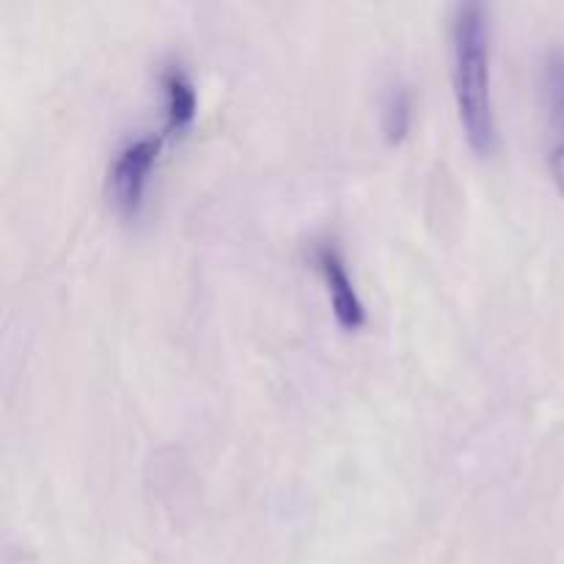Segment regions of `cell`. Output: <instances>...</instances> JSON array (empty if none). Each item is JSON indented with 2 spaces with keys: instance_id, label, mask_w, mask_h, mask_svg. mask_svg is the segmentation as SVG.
Masks as SVG:
<instances>
[{
  "instance_id": "cell-1",
  "label": "cell",
  "mask_w": 564,
  "mask_h": 564,
  "mask_svg": "<svg viewBox=\"0 0 564 564\" xmlns=\"http://www.w3.org/2000/svg\"><path fill=\"white\" fill-rule=\"evenodd\" d=\"M494 25L482 3H460L452 17V86L463 135L479 158L499 147L494 108Z\"/></svg>"
},
{
  "instance_id": "cell-4",
  "label": "cell",
  "mask_w": 564,
  "mask_h": 564,
  "mask_svg": "<svg viewBox=\"0 0 564 564\" xmlns=\"http://www.w3.org/2000/svg\"><path fill=\"white\" fill-rule=\"evenodd\" d=\"M540 94L549 127V169L556 191L564 196V50H556L545 61Z\"/></svg>"
},
{
  "instance_id": "cell-3",
  "label": "cell",
  "mask_w": 564,
  "mask_h": 564,
  "mask_svg": "<svg viewBox=\"0 0 564 564\" xmlns=\"http://www.w3.org/2000/svg\"><path fill=\"white\" fill-rule=\"evenodd\" d=\"M314 268L319 270L325 286H328L336 323L345 330L364 328V323H367V308H364V301L358 297L356 284H352L350 273H347V264L341 259L339 248L330 246V242L314 246Z\"/></svg>"
},
{
  "instance_id": "cell-5",
  "label": "cell",
  "mask_w": 564,
  "mask_h": 564,
  "mask_svg": "<svg viewBox=\"0 0 564 564\" xmlns=\"http://www.w3.org/2000/svg\"><path fill=\"white\" fill-rule=\"evenodd\" d=\"M160 88H163V110H165V127L163 135H185L191 130L193 119L198 110L196 86H193L191 75L182 69L180 64H169L160 72Z\"/></svg>"
},
{
  "instance_id": "cell-6",
  "label": "cell",
  "mask_w": 564,
  "mask_h": 564,
  "mask_svg": "<svg viewBox=\"0 0 564 564\" xmlns=\"http://www.w3.org/2000/svg\"><path fill=\"white\" fill-rule=\"evenodd\" d=\"M411 119H413V105H411V94H408V88L405 86L391 88V94L386 97V105H383L386 141L400 143L402 138L408 135V130H411Z\"/></svg>"
},
{
  "instance_id": "cell-2",
  "label": "cell",
  "mask_w": 564,
  "mask_h": 564,
  "mask_svg": "<svg viewBox=\"0 0 564 564\" xmlns=\"http://www.w3.org/2000/svg\"><path fill=\"white\" fill-rule=\"evenodd\" d=\"M165 135H141L127 141L116 152L108 171V196L113 202L116 213L127 220H135L147 202V185L152 176L154 163L160 158Z\"/></svg>"
}]
</instances>
